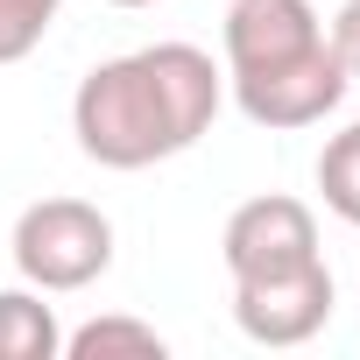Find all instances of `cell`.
Returning a JSON list of instances; mask_svg holds the SVG:
<instances>
[{"mask_svg": "<svg viewBox=\"0 0 360 360\" xmlns=\"http://www.w3.org/2000/svg\"><path fill=\"white\" fill-rule=\"evenodd\" d=\"M226 106V71L198 43H148L106 57L71 92V134L99 169H148L212 134Z\"/></svg>", "mask_w": 360, "mask_h": 360, "instance_id": "1", "label": "cell"}, {"mask_svg": "<svg viewBox=\"0 0 360 360\" xmlns=\"http://www.w3.org/2000/svg\"><path fill=\"white\" fill-rule=\"evenodd\" d=\"M8 248H15V269L29 290L71 297L113 269V219L92 198H36V205H22Z\"/></svg>", "mask_w": 360, "mask_h": 360, "instance_id": "2", "label": "cell"}, {"mask_svg": "<svg viewBox=\"0 0 360 360\" xmlns=\"http://www.w3.org/2000/svg\"><path fill=\"white\" fill-rule=\"evenodd\" d=\"M226 92H233V106H240L255 127L297 134V127H318L325 113H339L346 92H353V78H346V64H339V50H332V36H325L318 50H304V57H290V64H276V71L226 78Z\"/></svg>", "mask_w": 360, "mask_h": 360, "instance_id": "3", "label": "cell"}, {"mask_svg": "<svg viewBox=\"0 0 360 360\" xmlns=\"http://www.w3.org/2000/svg\"><path fill=\"white\" fill-rule=\"evenodd\" d=\"M332 304H339V283L318 262H297V269H276V276H248L233 283V325L255 339V346H304L332 325Z\"/></svg>", "mask_w": 360, "mask_h": 360, "instance_id": "4", "label": "cell"}, {"mask_svg": "<svg viewBox=\"0 0 360 360\" xmlns=\"http://www.w3.org/2000/svg\"><path fill=\"white\" fill-rule=\"evenodd\" d=\"M219 262H226L233 283L318 262V212L304 198H290V191H262V198L233 205V219L219 233Z\"/></svg>", "mask_w": 360, "mask_h": 360, "instance_id": "5", "label": "cell"}, {"mask_svg": "<svg viewBox=\"0 0 360 360\" xmlns=\"http://www.w3.org/2000/svg\"><path fill=\"white\" fill-rule=\"evenodd\" d=\"M318 43H325V22L311 0H233L226 29H219V71L255 78V71H276Z\"/></svg>", "mask_w": 360, "mask_h": 360, "instance_id": "6", "label": "cell"}, {"mask_svg": "<svg viewBox=\"0 0 360 360\" xmlns=\"http://www.w3.org/2000/svg\"><path fill=\"white\" fill-rule=\"evenodd\" d=\"M64 353V325L43 304V290H0V360H57Z\"/></svg>", "mask_w": 360, "mask_h": 360, "instance_id": "7", "label": "cell"}, {"mask_svg": "<svg viewBox=\"0 0 360 360\" xmlns=\"http://www.w3.org/2000/svg\"><path fill=\"white\" fill-rule=\"evenodd\" d=\"M120 353L127 360H162L169 339L141 318H92V325L64 332V360H120Z\"/></svg>", "mask_w": 360, "mask_h": 360, "instance_id": "8", "label": "cell"}, {"mask_svg": "<svg viewBox=\"0 0 360 360\" xmlns=\"http://www.w3.org/2000/svg\"><path fill=\"white\" fill-rule=\"evenodd\" d=\"M318 191H325V205L346 226H360V120H346L339 134H325V148H318Z\"/></svg>", "mask_w": 360, "mask_h": 360, "instance_id": "9", "label": "cell"}, {"mask_svg": "<svg viewBox=\"0 0 360 360\" xmlns=\"http://www.w3.org/2000/svg\"><path fill=\"white\" fill-rule=\"evenodd\" d=\"M57 8H64V0H0V64H22L50 36Z\"/></svg>", "mask_w": 360, "mask_h": 360, "instance_id": "10", "label": "cell"}, {"mask_svg": "<svg viewBox=\"0 0 360 360\" xmlns=\"http://www.w3.org/2000/svg\"><path fill=\"white\" fill-rule=\"evenodd\" d=\"M325 36H332V50H339L346 78L360 85V0H339V15L325 22Z\"/></svg>", "mask_w": 360, "mask_h": 360, "instance_id": "11", "label": "cell"}, {"mask_svg": "<svg viewBox=\"0 0 360 360\" xmlns=\"http://www.w3.org/2000/svg\"><path fill=\"white\" fill-rule=\"evenodd\" d=\"M113 8H155V0H113Z\"/></svg>", "mask_w": 360, "mask_h": 360, "instance_id": "12", "label": "cell"}]
</instances>
